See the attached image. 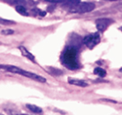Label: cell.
<instances>
[{
    "label": "cell",
    "instance_id": "obj_2",
    "mask_svg": "<svg viewBox=\"0 0 122 115\" xmlns=\"http://www.w3.org/2000/svg\"><path fill=\"white\" fill-rule=\"evenodd\" d=\"M0 70H4V71L10 72V73H13L20 74L22 76L27 77V78H29L33 80H35V81L40 82V83H45L46 82V79L44 78H43L42 76H39V75L34 73H31V72L25 71V70L22 69V68H19L16 66H13V65H0Z\"/></svg>",
    "mask_w": 122,
    "mask_h": 115
},
{
    "label": "cell",
    "instance_id": "obj_11",
    "mask_svg": "<svg viewBox=\"0 0 122 115\" xmlns=\"http://www.w3.org/2000/svg\"><path fill=\"white\" fill-rule=\"evenodd\" d=\"M5 1H7L8 3H9V4H14V5H16V6H18V5L24 6L25 4H28V2L25 1V0H5Z\"/></svg>",
    "mask_w": 122,
    "mask_h": 115
},
{
    "label": "cell",
    "instance_id": "obj_3",
    "mask_svg": "<svg viewBox=\"0 0 122 115\" xmlns=\"http://www.w3.org/2000/svg\"><path fill=\"white\" fill-rule=\"evenodd\" d=\"M95 8V4L93 3H77L73 5H70V12L73 13H79V14H85V13L91 12Z\"/></svg>",
    "mask_w": 122,
    "mask_h": 115
},
{
    "label": "cell",
    "instance_id": "obj_1",
    "mask_svg": "<svg viewBox=\"0 0 122 115\" xmlns=\"http://www.w3.org/2000/svg\"><path fill=\"white\" fill-rule=\"evenodd\" d=\"M61 61L67 68L75 70L80 68L77 57V50L75 47H68L62 53Z\"/></svg>",
    "mask_w": 122,
    "mask_h": 115
},
{
    "label": "cell",
    "instance_id": "obj_14",
    "mask_svg": "<svg viewBox=\"0 0 122 115\" xmlns=\"http://www.w3.org/2000/svg\"><path fill=\"white\" fill-rule=\"evenodd\" d=\"M14 31L12 30V29H5V30L2 31V34L4 35H11V34H14Z\"/></svg>",
    "mask_w": 122,
    "mask_h": 115
},
{
    "label": "cell",
    "instance_id": "obj_13",
    "mask_svg": "<svg viewBox=\"0 0 122 115\" xmlns=\"http://www.w3.org/2000/svg\"><path fill=\"white\" fill-rule=\"evenodd\" d=\"M0 24L9 25V24H15V23H14V21H11V20H7V19H0Z\"/></svg>",
    "mask_w": 122,
    "mask_h": 115
},
{
    "label": "cell",
    "instance_id": "obj_7",
    "mask_svg": "<svg viewBox=\"0 0 122 115\" xmlns=\"http://www.w3.org/2000/svg\"><path fill=\"white\" fill-rule=\"evenodd\" d=\"M69 83L72 85H75V86L83 87V88L88 86V83H85L84 80H80V79H70L69 80Z\"/></svg>",
    "mask_w": 122,
    "mask_h": 115
},
{
    "label": "cell",
    "instance_id": "obj_17",
    "mask_svg": "<svg viewBox=\"0 0 122 115\" xmlns=\"http://www.w3.org/2000/svg\"><path fill=\"white\" fill-rule=\"evenodd\" d=\"M110 1H115V0H110Z\"/></svg>",
    "mask_w": 122,
    "mask_h": 115
},
{
    "label": "cell",
    "instance_id": "obj_9",
    "mask_svg": "<svg viewBox=\"0 0 122 115\" xmlns=\"http://www.w3.org/2000/svg\"><path fill=\"white\" fill-rule=\"evenodd\" d=\"M27 108H28V109H29L31 112H33V113H41L43 112L42 108L36 106V105L27 104Z\"/></svg>",
    "mask_w": 122,
    "mask_h": 115
},
{
    "label": "cell",
    "instance_id": "obj_8",
    "mask_svg": "<svg viewBox=\"0 0 122 115\" xmlns=\"http://www.w3.org/2000/svg\"><path fill=\"white\" fill-rule=\"evenodd\" d=\"M45 1L50 3H63V4H67L69 5H73L80 2V0H45Z\"/></svg>",
    "mask_w": 122,
    "mask_h": 115
},
{
    "label": "cell",
    "instance_id": "obj_4",
    "mask_svg": "<svg viewBox=\"0 0 122 115\" xmlns=\"http://www.w3.org/2000/svg\"><path fill=\"white\" fill-rule=\"evenodd\" d=\"M84 43L85 44L87 48L92 49L94 47L97 45L100 41V36L98 33H95V34H91L90 35L86 36L84 38Z\"/></svg>",
    "mask_w": 122,
    "mask_h": 115
},
{
    "label": "cell",
    "instance_id": "obj_12",
    "mask_svg": "<svg viewBox=\"0 0 122 115\" xmlns=\"http://www.w3.org/2000/svg\"><path fill=\"white\" fill-rule=\"evenodd\" d=\"M94 73L101 77V78H104V77L106 76V71L101 68H95V70H94Z\"/></svg>",
    "mask_w": 122,
    "mask_h": 115
},
{
    "label": "cell",
    "instance_id": "obj_19",
    "mask_svg": "<svg viewBox=\"0 0 122 115\" xmlns=\"http://www.w3.org/2000/svg\"><path fill=\"white\" fill-rule=\"evenodd\" d=\"M23 115H24V114H23Z\"/></svg>",
    "mask_w": 122,
    "mask_h": 115
},
{
    "label": "cell",
    "instance_id": "obj_18",
    "mask_svg": "<svg viewBox=\"0 0 122 115\" xmlns=\"http://www.w3.org/2000/svg\"><path fill=\"white\" fill-rule=\"evenodd\" d=\"M0 115H4V114H1V113H0Z\"/></svg>",
    "mask_w": 122,
    "mask_h": 115
},
{
    "label": "cell",
    "instance_id": "obj_5",
    "mask_svg": "<svg viewBox=\"0 0 122 115\" xmlns=\"http://www.w3.org/2000/svg\"><path fill=\"white\" fill-rule=\"evenodd\" d=\"M113 23L111 19H97L95 24H96V27L99 31L100 32H104L107 29V28Z\"/></svg>",
    "mask_w": 122,
    "mask_h": 115
},
{
    "label": "cell",
    "instance_id": "obj_6",
    "mask_svg": "<svg viewBox=\"0 0 122 115\" xmlns=\"http://www.w3.org/2000/svg\"><path fill=\"white\" fill-rule=\"evenodd\" d=\"M19 48V50H20L21 53L23 54V56H24V57L27 58H29V59L31 60L32 62H34V63H35V58H34V56L31 53H29V51H28L27 49L24 47V46H20Z\"/></svg>",
    "mask_w": 122,
    "mask_h": 115
},
{
    "label": "cell",
    "instance_id": "obj_16",
    "mask_svg": "<svg viewBox=\"0 0 122 115\" xmlns=\"http://www.w3.org/2000/svg\"><path fill=\"white\" fill-rule=\"evenodd\" d=\"M120 72H121V73H122V68H120Z\"/></svg>",
    "mask_w": 122,
    "mask_h": 115
},
{
    "label": "cell",
    "instance_id": "obj_15",
    "mask_svg": "<svg viewBox=\"0 0 122 115\" xmlns=\"http://www.w3.org/2000/svg\"><path fill=\"white\" fill-rule=\"evenodd\" d=\"M50 70L52 71V73L55 75H60V74L63 73V72L60 71V70H59V69H57V68H50Z\"/></svg>",
    "mask_w": 122,
    "mask_h": 115
},
{
    "label": "cell",
    "instance_id": "obj_10",
    "mask_svg": "<svg viewBox=\"0 0 122 115\" xmlns=\"http://www.w3.org/2000/svg\"><path fill=\"white\" fill-rule=\"evenodd\" d=\"M15 9L19 14H20L21 15H24V16H28L29 14H28L27 10H26L25 7L23 5H18L15 7Z\"/></svg>",
    "mask_w": 122,
    "mask_h": 115
}]
</instances>
